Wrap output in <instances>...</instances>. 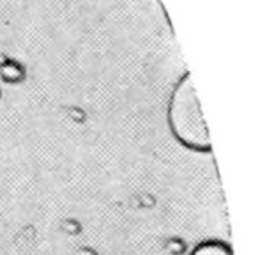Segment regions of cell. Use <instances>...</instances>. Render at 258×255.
Masks as SVG:
<instances>
[{"label": "cell", "mask_w": 258, "mask_h": 255, "mask_svg": "<svg viewBox=\"0 0 258 255\" xmlns=\"http://www.w3.org/2000/svg\"><path fill=\"white\" fill-rule=\"evenodd\" d=\"M189 255H233V250L223 239H205L200 241L189 251Z\"/></svg>", "instance_id": "3957f363"}, {"label": "cell", "mask_w": 258, "mask_h": 255, "mask_svg": "<svg viewBox=\"0 0 258 255\" xmlns=\"http://www.w3.org/2000/svg\"><path fill=\"white\" fill-rule=\"evenodd\" d=\"M166 119H168L170 133L177 140V144L198 155H211V137L202 114L193 78L187 71L182 73L170 92Z\"/></svg>", "instance_id": "6da1fadb"}, {"label": "cell", "mask_w": 258, "mask_h": 255, "mask_svg": "<svg viewBox=\"0 0 258 255\" xmlns=\"http://www.w3.org/2000/svg\"><path fill=\"white\" fill-rule=\"evenodd\" d=\"M27 71L25 66L22 62L15 61V59H6L2 64H0V78L2 82L8 83V85H18L25 80Z\"/></svg>", "instance_id": "7a4b0ae2"}, {"label": "cell", "mask_w": 258, "mask_h": 255, "mask_svg": "<svg viewBox=\"0 0 258 255\" xmlns=\"http://www.w3.org/2000/svg\"><path fill=\"white\" fill-rule=\"evenodd\" d=\"M0 96H2V92H0Z\"/></svg>", "instance_id": "277c9868"}]
</instances>
